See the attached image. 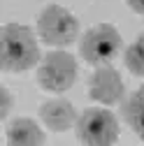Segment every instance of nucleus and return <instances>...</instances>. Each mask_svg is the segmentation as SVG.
Returning <instances> with one entry per match:
<instances>
[{
    "instance_id": "f257e3e1",
    "label": "nucleus",
    "mask_w": 144,
    "mask_h": 146,
    "mask_svg": "<svg viewBox=\"0 0 144 146\" xmlns=\"http://www.w3.org/2000/svg\"><path fill=\"white\" fill-rule=\"evenodd\" d=\"M40 60L37 40L28 26L7 23L0 33V65L7 72H26Z\"/></svg>"
},
{
    "instance_id": "f03ea898",
    "label": "nucleus",
    "mask_w": 144,
    "mask_h": 146,
    "mask_svg": "<svg viewBox=\"0 0 144 146\" xmlns=\"http://www.w3.org/2000/svg\"><path fill=\"white\" fill-rule=\"evenodd\" d=\"M121 35L112 23H98L91 30H86V35L81 37L79 51L81 58L88 65H109L121 51Z\"/></svg>"
},
{
    "instance_id": "7ed1b4c3",
    "label": "nucleus",
    "mask_w": 144,
    "mask_h": 146,
    "mask_svg": "<svg viewBox=\"0 0 144 146\" xmlns=\"http://www.w3.org/2000/svg\"><path fill=\"white\" fill-rule=\"evenodd\" d=\"M37 33L51 46H67L77 40L79 21L61 5H47L37 16Z\"/></svg>"
},
{
    "instance_id": "20e7f679",
    "label": "nucleus",
    "mask_w": 144,
    "mask_h": 146,
    "mask_svg": "<svg viewBox=\"0 0 144 146\" xmlns=\"http://www.w3.org/2000/svg\"><path fill=\"white\" fill-rule=\"evenodd\" d=\"M77 139L86 146H109L119 139V121L107 109H86L77 121Z\"/></svg>"
},
{
    "instance_id": "39448f33",
    "label": "nucleus",
    "mask_w": 144,
    "mask_h": 146,
    "mask_svg": "<svg viewBox=\"0 0 144 146\" xmlns=\"http://www.w3.org/2000/svg\"><path fill=\"white\" fill-rule=\"evenodd\" d=\"M77 79V63L65 51H51L37 67V84L51 93H63Z\"/></svg>"
},
{
    "instance_id": "423d86ee",
    "label": "nucleus",
    "mask_w": 144,
    "mask_h": 146,
    "mask_svg": "<svg viewBox=\"0 0 144 146\" xmlns=\"http://www.w3.org/2000/svg\"><path fill=\"white\" fill-rule=\"evenodd\" d=\"M88 93L102 104H116L125 93V86L121 74L112 65H100L88 79Z\"/></svg>"
},
{
    "instance_id": "0eeeda50",
    "label": "nucleus",
    "mask_w": 144,
    "mask_h": 146,
    "mask_svg": "<svg viewBox=\"0 0 144 146\" xmlns=\"http://www.w3.org/2000/svg\"><path fill=\"white\" fill-rule=\"evenodd\" d=\"M40 118H42V123L49 130L65 132V130H70V127L75 125L77 114H75V107L67 100L56 98V100H49V102H44L40 107Z\"/></svg>"
},
{
    "instance_id": "6e6552de",
    "label": "nucleus",
    "mask_w": 144,
    "mask_h": 146,
    "mask_svg": "<svg viewBox=\"0 0 144 146\" xmlns=\"http://www.w3.org/2000/svg\"><path fill=\"white\" fill-rule=\"evenodd\" d=\"M7 141L14 146H37L44 144L47 137L37 127V123L30 118H14L7 125Z\"/></svg>"
},
{
    "instance_id": "1a4fd4ad",
    "label": "nucleus",
    "mask_w": 144,
    "mask_h": 146,
    "mask_svg": "<svg viewBox=\"0 0 144 146\" xmlns=\"http://www.w3.org/2000/svg\"><path fill=\"white\" fill-rule=\"evenodd\" d=\"M121 114L123 121L128 123L135 135L144 141V86H139L133 95H128L121 104Z\"/></svg>"
},
{
    "instance_id": "9d476101",
    "label": "nucleus",
    "mask_w": 144,
    "mask_h": 146,
    "mask_svg": "<svg viewBox=\"0 0 144 146\" xmlns=\"http://www.w3.org/2000/svg\"><path fill=\"white\" fill-rule=\"evenodd\" d=\"M123 63L133 74L137 77H144V33L139 37L125 49V56H123Z\"/></svg>"
},
{
    "instance_id": "9b49d317",
    "label": "nucleus",
    "mask_w": 144,
    "mask_h": 146,
    "mask_svg": "<svg viewBox=\"0 0 144 146\" xmlns=\"http://www.w3.org/2000/svg\"><path fill=\"white\" fill-rule=\"evenodd\" d=\"M0 98H3V109H0V118H5L9 114V109H12V93L3 86L0 88Z\"/></svg>"
},
{
    "instance_id": "f8f14e48",
    "label": "nucleus",
    "mask_w": 144,
    "mask_h": 146,
    "mask_svg": "<svg viewBox=\"0 0 144 146\" xmlns=\"http://www.w3.org/2000/svg\"><path fill=\"white\" fill-rule=\"evenodd\" d=\"M125 3H128V7H130L133 12L144 14V0H125Z\"/></svg>"
}]
</instances>
